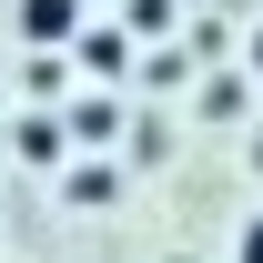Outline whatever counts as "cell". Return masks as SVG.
Segmentation results:
<instances>
[{
  "label": "cell",
  "mask_w": 263,
  "mask_h": 263,
  "mask_svg": "<svg viewBox=\"0 0 263 263\" xmlns=\"http://www.w3.org/2000/svg\"><path fill=\"white\" fill-rule=\"evenodd\" d=\"M21 41H81V0H21Z\"/></svg>",
  "instance_id": "cell-1"
},
{
  "label": "cell",
  "mask_w": 263,
  "mask_h": 263,
  "mask_svg": "<svg viewBox=\"0 0 263 263\" xmlns=\"http://www.w3.org/2000/svg\"><path fill=\"white\" fill-rule=\"evenodd\" d=\"M61 142H71V122L31 111V122H21V162H61Z\"/></svg>",
  "instance_id": "cell-2"
},
{
  "label": "cell",
  "mask_w": 263,
  "mask_h": 263,
  "mask_svg": "<svg viewBox=\"0 0 263 263\" xmlns=\"http://www.w3.org/2000/svg\"><path fill=\"white\" fill-rule=\"evenodd\" d=\"M71 51H81V71H101V81H122V51H132V41H122V31H81Z\"/></svg>",
  "instance_id": "cell-3"
},
{
  "label": "cell",
  "mask_w": 263,
  "mask_h": 263,
  "mask_svg": "<svg viewBox=\"0 0 263 263\" xmlns=\"http://www.w3.org/2000/svg\"><path fill=\"white\" fill-rule=\"evenodd\" d=\"M71 142H111V101H81L71 111Z\"/></svg>",
  "instance_id": "cell-4"
},
{
  "label": "cell",
  "mask_w": 263,
  "mask_h": 263,
  "mask_svg": "<svg viewBox=\"0 0 263 263\" xmlns=\"http://www.w3.org/2000/svg\"><path fill=\"white\" fill-rule=\"evenodd\" d=\"M71 202H111V172H101V162H71Z\"/></svg>",
  "instance_id": "cell-5"
},
{
  "label": "cell",
  "mask_w": 263,
  "mask_h": 263,
  "mask_svg": "<svg viewBox=\"0 0 263 263\" xmlns=\"http://www.w3.org/2000/svg\"><path fill=\"white\" fill-rule=\"evenodd\" d=\"M233 263H263V213H243V233H233Z\"/></svg>",
  "instance_id": "cell-6"
},
{
  "label": "cell",
  "mask_w": 263,
  "mask_h": 263,
  "mask_svg": "<svg viewBox=\"0 0 263 263\" xmlns=\"http://www.w3.org/2000/svg\"><path fill=\"white\" fill-rule=\"evenodd\" d=\"M243 61H253V71H263V31H253V51H243Z\"/></svg>",
  "instance_id": "cell-7"
}]
</instances>
